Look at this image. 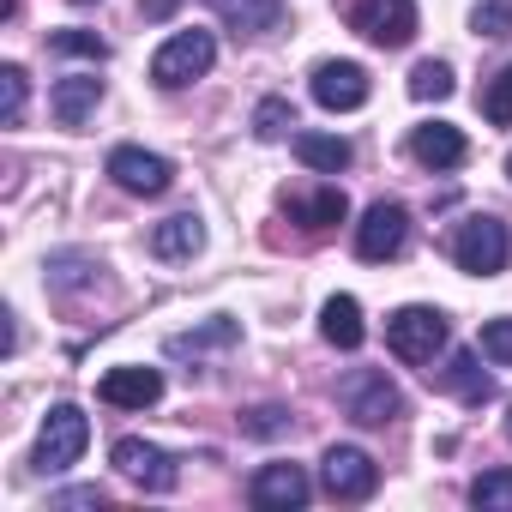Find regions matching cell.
I'll return each mask as SVG.
<instances>
[{
  "mask_svg": "<svg viewBox=\"0 0 512 512\" xmlns=\"http://www.w3.org/2000/svg\"><path fill=\"white\" fill-rule=\"evenodd\" d=\"M320 332H326L332 350H362V338H368V326H362V302H356V296H332L326 314H320Z\"/></svg>",
  "mask_w": 512,
  "mask_h": 512,
  "instance_id": "ffe728a7",
  "label": "cell"
},
{
  "mask_svg": "<svg viewBox=\"0 0 512 512\" xmlns=\"http://www.w3.org/2000/svg\"><path fill=\"white\" fill-rule=\"evenodd\" d=\"M284 211L302 223V229H332L350 217V199L344 187H320V193H284Z\"/></svg>",
  "mask_w": 512,
  "mask_h": 512,
  "instance_id": "e0dca14e",
  "label": "cell"
},
{
  "mask_svg": "<svg viewBox=\"0 0 512 512\" xmlns=\"http://www.w3.org/2000/svg\"><path fill=\"white\" fill-rule=\"evenodd\" d=\"M253 506H266V512H296L308 506V470L302 464H266L260 476H253Z\"/></svg>",
  "mask_w": 512,
  "mask_h": 512,
  "instance_id": "7c38bea8",
  "label": "cell"
},
{
  "mask_svg": "<svg viewBox=\"0 0 512 512\" xmlns=\"http://www.w3.org/2000/svg\"><path fill=\"white\" fill-rule=\"evenodd\" d=\"M440 386L458 392V404H470V410H482L494 398V374H482V356L476 350H452V362L440 368Z\"/></svg>",
  "mask_w": 512,
  "mask_h": 512,
  "instance_id": "2e32d148",
  "label": "cell"
},
{
  "mask_svg": "<svg viewBox=\"0 0 512 512\" xmlns=\"http://www.w3.org/2000/svg\"><path fill=\"white\" fill-rule=\"evenodd\" d=\"M97 260H91V253H55V260H49V284L61 290V296H73V290H85V284H97Z\"/></svg>",
  "mask_w": 512,
  "mask_h": 512,
  "instance_id": "603a6c76",
  "label": "cell"
},
{
  "mask_svg": "<svg viewBox=\"0 0 512 512\" xmlns=\"http://www.w3.org/2000/svg\"><path fill=\"white\" fill-rule=\"evenodd\" d=\"M73 7H91V0H73Z\"/></svg>",
  "mask_w": 512,
  "mask_h": 512,
  "instance_id": "e575fe53",
  "label": "cell"
},
{
  "mask_svg": "<svg viewBox=\"0 0 512 512\" xmlns=\"http://www.w3.org/2000/svg\"><path fill=\"white\" fill-rule=\"evenodd\" d=\"M97 398L115 404V410H145V404L163 398V374L157 368H109L97 380Z\"/></svg>",
  "mask_w": 512,
  "mask_h": 512,
  "instance_id": "4fadbf2b",
  "label": "cell"
},
{
  "mask_svg": "<svg viewBox=\"0 0 512 512\" xmlns=\"http://www.w3.org/2000/svg\"><path fill=\"white\" fill-rule=\"evenodd\" d=\"M109 175H115V187H127V193H139V199H157V193H169V181H175L169 157L139 151V145H115V151H109Z\"/></svg>",
  "mask_w": 512,
  "mask_h": 512,
  "instance_id": "30bf717a",
  "label": "cell"
},
{
  "mask_svg": "<svg viewBox=\"0 0 512 512\" xmlns=\"http://www.w3.org/2000/svg\"><path fill=\"white\" fill-rule=\"evenodd\" d=\"M199 247H205V223H199L193 211L163 217V223L151 229V253H157V260H193Z\"/></svg>",
  "mask_w": 512,
  "mask_h": 512,
  "instance_id": "ac0fdd59",
  "label": "cell"
},
{
  "mask_svg": "<svg viewBox=\"0 0 512 512\" xmlns=\"http://www.w3.org/2000/svg\"><path fill=\"white\" fill-rule=\"evenodd\" d=\"M470 506L476 512H512V470H482L470 482Z\"/></svg>",
  "mask_w": 512,
  "mask_h": 512,
  "instance_id": "cb8c5ba5",
  "label": "cell"
},
{
  "mask_svg": "<svg viewBox=\"0 0 512 512\" xmlns=\"http://www.w3.org/2000/svg\"><path fill=\"white\" fill-rule=\"evenodd\" d=\"M350 25L374 43V49H404L416 37V0H356Z\"/></svg>",
  "mask_w": 512,
  "mask_h": 512,
  "instance_id": "52a82bcc",
  "label": "cell"
},
{
  "mask_svg": "<svg viewBox=\"0 0 512 512\" xmlns=\"http://www.w3.org/2000/svg\"><path fill=\"white\" fill-rule=\"evenodd\" d=\"M19 115H25V67H0V121L7 127H19Z\"/></svg>",
  "mask_w": 512,
  "mask_h": 512,
  "instance_id": "83f0119b",
  "label": "cell"
},
{
  "mask_svg": "<svg viewBox=\"0 0 512 512\" xmlns=\"http://www.w3.org/2000/svg\"><path fill=\"white\" fill-rule=\"evenodd\" d=\"M338 410H344L350 422H362V428H386V422L404 416V392L392 386V374L356 368V374L338 380Z\"/></svg>",
  "mask_w": 512,
  "mask_h": 512,
  "instance_id": "6da1fadb",
  "label": "cell"
},
{
  "mask_svg": "<svg viewBox=\"0 0 512 512\" xmlns=\"http://www.w3.org/2000/svg\"><path fill=\"white\" fill-rule=\"evenodd\" d=\"M404 241H410V211L398 199H380V205L362 211V223H356V253H362V260H374V266L398 260Z\"/></svg>",
  "mask_w": 512,
  "mask_h": 512,
  "instance_id": "8992f818",
  "label": "cell"
},
{
  "mask_svg": "<svg viewBox=\"0 0 512 512\" xmlns=\"http://www.w3.org/2000/svg\"><path fill=\"white\" fill-rule=\"evenodd\" d=\"M139 7H145L151 19H163V13H175V0H139Z\"/></svg>",
  "mask_w": 512,
  "mask_h": 512,
  "instance_id": "836d02e7",
  "label": "cell"
},
{
  "mask_svg": "<svg viewBox=\"0 0 512 512\" xmlns=\"http://www.w3.org/2000/svg\"><path fill=\"white\" fill-rule=\"evenodd\" d=\"M494 368H512V320H488L482 326V344H476Z\"/></svg>",
  "mask_w": 512,
  "mask_h": 512,
  "instance_id": "4dcf8cb0",
  "label": "cell"
},
{
  "mask_svg": "<svg viewBox=\"0 0 512 512\" xmlns=\"http://www.w3.org/2000/svg\"><path fill=\"white\" fill-rule=\"evenodd\" d=\"M115 470L127 476V482H139V488H151V494H169L175 482H181V458H169V452H157L151 440H139V434H127V440H115Z\"/></svg>",
  "mask_w": 512,
  "mask_h": 512,
  "instance_id": "ba28073f",
  "label": "cell"
},
{
  "mask_svg": "<svg viewBox=\"0 0 512 512\" xmlns=\"http://www.w3.org/2000/svg\"><path fill=\"white\" fill-rule=\"evenodd\" d=\"M241 428L266 440V434H284V428H290V416H284L278 404H260V410H247V416H241Z\"/></svg>",
  "mask_w": 512,
  "mask_h": 512,
  "instance_id": "1f68e13d",
  "label": "cell"
},
{
  "mask_svg": "<svg viewBox=\"0 0 512 512\" xmlns=\"http://www.w3.org/2000/svg\"><path fill=\"white\" fill-rule=\"evenodd\" d=\"M410 97H416V103H446V97H452V67H446V61H422V67L410 73Z\"/></svg>",
  "mask_w": 512,
  "mask_h": 512,
  "instance_id": "d4e9b609",
  "label": "cell"
},
{
  "mask_svg": "<svg viewBox=\"0 0 512 512\" xmlns=\"http://www.w3.org/2000/svg\"><path fill=\"white\" fill-rule=\"evenodd\" d=\"M97 103H103V79H97V73H73V79H61V85H55L49 115H55L61 127H85Z\"/></svg>",
  "mask_w": 512,
  "mask_h": 512,
  "instance_id": "9a60e30c",
  "label": "cell"
},
{
  "mask_svg": "<svg viewBox=\"0 0 512 512\" xmlns=\"http://www.w3.org/2000/svg\"><path fill=\"white\" fill-rule=\"evenodd\" d=\"M314 103L332 109V115H350L368 103V73L356 61H320L314 67Z\"/></svg>",
  "mask_w": 512,
  "mask_h": 512,
  "instance_id": "8fae6325",
  "label": "cell"
},
{
  "mask_svg": "<svg viewBox=\"0 0 512 512\" xmlns=\"http://www.w3.org/2000/svg\"><path fill=\"white\" fill-rule=\"evenodd\" d=\"M440 344H446V314L440 308H398L386 320V350L410 368H428L440 356Z\"/></svg>",
  "mask_w": 512,
  "mask_h": 512,
  "instance_id": "7a4b0ae2",
  "label": "cell"
},
{
  "mask_svg": "<svg viewBox=\"0 0 512 512\" xmlns=\"http://www.w3.org/2000/svg\"><path fill=\"white\" fill-rule=\"evenodd\" d=\"M476 37H488V43H500V37H512V0H482L476 7Z\"/></svg>",
  "mask_w": 512,
  "mask_h": 512,
  "instance_id": "f1b7e54d",
  "label": "cell"
},
{
  "mask_svg": "<svg viewBox=\"0 0 512 512\" xmlns=\"http://www.w3.org/2000/svg\"><path fill=\"white\" fill-rule=\"evenodd\" d=\"M482 115L494 127H512V67H500L488 85H482Z\"/></svg>",
  "mask_w": 512,
  "mask_h": 512,
  "instance_id": "484cf974",
  "label": "cell"
},
{
  "mask_svg": "<svg viewBox=\"0 0 512 512\" xmlns=\"http://www.w3.org/2000/svg\"><path fill=\"white\" fill-rule=\"evenodd\" d=\"M290 127H296V109H290L284 97H266L260 109H253V133H260L266 145H272V139H284Z\"/></svg>",
  "mask_w": 512,
  "mask_h": 512,
  "instance_id": "4316f807",
  "label": "cell"
},
{
  "mask_svg": "<svg viewBox=\"0 0 512 512\" xmlns=\"http://www.w3.org/2000/svg\"><path fill=\"white\" fill-rule=\"evenodd\" d=\"M217 13L235 37H266L284 25V0H217Z\"/></svg>",
  "mask_w": 512,
  "mask_h": 512,
  "instance_id": "d6986e66",
  "label": "cell"
},
{
  "mask_svg": "<svg viewBox=\"0 0 512 512\" xmlns=\"http://www.w3.org/2000/svg\"><path fill=\"white\" fill-rule=\"evenodd\" d=\"M49 43H55V55H85V61H103L109 55V43L97 31H55Z\"/></svg>",
  "mask_w": 512,
  "mask_h": 512,
  "instance_id": "f546056e",
  "label": "cell"
},
{
  "mask_svg": "<svg viewBox=\"0 0 512 512\" xmlns=\"http://www.w3.org/2000/svg\"><path fill=\"white\" fill-rule=\"evenodd\" d=\"M506 253H512V241H506V223H494V217H470V223L458 229V241H452V260H458V272H470V278L506 272Z\"/></svg>",
  "mask_w": 512,
  "mask_h": 512,
  "instance_id": "5b68a950",
  "label": "cell"
},
{
  "mask_svg": "<svg viewBox=\"0 0 512 512\" xmlns=\"http://www.w3.org/2000/svg\"><path fill=\"white\" fill-rule=\"evenodd\" d=\"M506 434H512V416H506Z\"/></svg>",
  "mask_w": 512,
  "mask_h": 512,
  "instance_id": "d590c367",
  "label": "cell"
},
{
  "mask_svg": "<svg viewBox=\"0 0 512 512\" xmlns=\"http://www.w3.org/2000/svg\"><path fill=\"white\" fill-rule=\"evenodd\" d=\"M410 157H416L422 169H458V163L470 157V145H464V133H458L452 121H428V127L410 133Z\"/></svg>",
  "mask_w": 512,
  "mask_h": 512,
  "instance_id": "5bb4252c",
  "label": "cell"
},
{
  "mask_svg": "<svg viewBox=\"0 0 512 512\" xmlns=\"http://www.w3.org/2000/svg\"><path fill=\"white\" fill-rule=\"evenodd\" d=\"M55 506H103V488H67L55 494Z\"/></svg>",
  "mask_w": 512,
  "mask_h": 512,
  "instance_id": "d6a6232c",
  "label": "cell"
},
{
  "mask_svg": "<svg viewBox=\"0 0 512 512\" xmlns=\"http://www.w3.org/2000/svg\"><path fill=\"white\" fill-rule=\"evenodd\" d=\"M296 157H302L308 169H320V175H338V169L356 163L350 139H338V133H296Z\"/></svg>",
  "mask_w": 512,
  "mask_h": 512,
  "instance_id": "44dd1931",
  "label": "cell"
},
{
  "mask_svg": "<svg viewBox=\"0 0 512 512\" xmlns=\"http://www.w3.org/2000/svg\"><path fill=\"white\" fill-rule=\"evenodd\" d=\"M91 446V422H85V410L79 404H55L49 410V422H43V434H37V470L43 476H61V470H73L79 464V452Z\"/></svg>",
  "mask_w": 512,
  "mask_h": 512,
  "instance_id": "3957f363",
  "label": "cell"
},
{
  "mask_svg": "<svg viewBox=\"0 0 512 512\" xmlns=\"http://www.w3.org/2000/svg\"><path fill=\"white\" fill-rule=\"evenodd\" d=\"M506 175H512V157H506Z\"/></svg>",
  "mask_w": 512,
  "mask_h": 512,
  "instance_id": "8d00e7d4",
  "label": "cell"
},
{
  "mask_svg": "<svg viewBox=\"0 0 512 512\" xmlns=\"http://www.w3.org/2000/svg\"><path fill=\"white\" fill-rule=\"evenodd\" d=\"M211 61H217L211 31H175V37L151 55V79H157L163 91H181V85L205 79V73H211Z\"/></svg>",
  "mask_w": 512,
  "mask_h": 512,
  "instance_id": "277c9868",
  "label": "cell"
},
{
  "mask_svg": "<svg viewBox=\"0 0 512 512\" xmlns=\"http://www.w3.org/2000/svg\"><path fill=\"white\" fill-rule=\"evenodd\" d=\"M320 482H326L332 500H368V494L380 488V464H374L362 446H332V452L320 458Z\"/></svg>",
  "mask_w": 512,
  "mask_h": 512,
  "instance_id": "9c48e42d",
  "label": "cell"
},
{
  "mask_svg": "<svg viewBox=\"0 0 512 512\" xmlns=\"http://www.w3.org/2000/svg\"><path fill=\"white\" fill-rule=\"evenodd\" d=\"M241 338V326L235 320H205V326H193V332H175L169 338V356H205V350H229Z\"/></svg>",
  "mask_w": 512,
  "mask_h": 512,
  "instance_id": "7402d4cb",
  "label": "cell"
}]
</instances>
